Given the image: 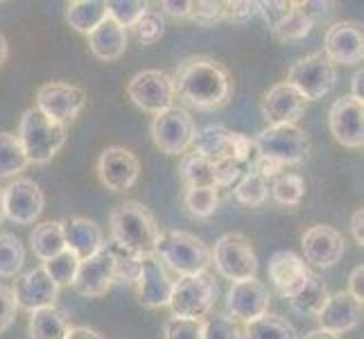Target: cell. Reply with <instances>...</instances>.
Segmentation results:
<instances>
[{"mask_svg": "<svg viewBox=\"0 0 364 339\" xmlns=\"http://www.w3.org/2000/svg\"><path fill=\"white\" fill-rule=\"evenodd\" d=\"M256 152L281 166H299L310 156V138L299 124H272L254 138Z\"/></svg>", "mask_w": 364, "mask_h": 339, "instance_id": "8992f818", "label": "cell"}, {"mask_svg": "<svg viewBox=\"0 0 364 339\" xmlns=\"http://www.w3.org/2000/svg\"><path fill=\"white\" fill-rule=\"evenodd\" d=\"M350 233H353L355 242L362 247L364 244V210L362 208H358L353 212V217H350Z\"/></svg>", "mask_w": 364, "mask_h": 339, "instance_id": "9f6ffc18", "label": "cell"}, {"mask_svg": "<svg viewBox=\"0 0 364 339\" xmlns=\"http://www.w3.org/2000/svg\"><path fill=\"white\" fill-rule=\"evenodd\" d=\"M195 122L191 113L181 107H170L161 111L152 120V138L156 147L168 156L186 154L193 147L195 138Z\"/></svg>", "mask_w": 364, "mask_h": 339, "instance_id": "9c48e42d", "label": "cell"}, {"mask_svg": "<svg viewBox=\"0 0 364 339\" xmlns=\"http://www.w3.org/2000/svg\"><path fill=\"white\" fill-rule=\"evenodd\" d=\"M64 224V237H66V249L73 251L80 260L93 256L95 251L102 249L105 244V233L102 229L89 217H68L61 222Z\"/></svg>", "mask_w": 364, "mask_h": 339, "instance_id": "cb8c5ba5", "label": "cell"}, {"mask_svg": "<svg viewBox=\"0 0 364 339\" xmlns=\"http://www.w3.org/2000/svg\"><path fill=\"white\" fill-rule=\"evenodd\" d=\"M3 206H5V217L16 222V224H34L41 217L46 197L41 185L34 179L21 177L11 181L7 188H3Z\"/></svg>", "mask_w": 364, "mask_h": 339, "instance_id": "4fadbf2b", "label": "cell"}, {"mask_svg": "<svg viewBox=\"0 0 364 339\" xmlns=\"http://www.w3.org/2000/svg\"><path fill=\"white\" fill-rule=\"evenodd\" d=\"M25 168H28V156L16 134L0 131V177H16Z\"/></svg>", "mask_w": 364, "mask_h": 339, "instance_id": "d6a6232c", "label": "cell"}, {"mask_svg": "<svg viewBox=\"0 0 364 339\" xmlns=\"http://www.w3.org/2000/svg\"><path fill=\"white\" fill-rule=\"evenodd\" d=\"M220 294V287L210 274H197V276H179V281H174L172 294H170V310L172 317L181 319H199L210 315V310L215 308V301Z\"/></svg>", "mask_w": 364, "mask_h": 339, "instance_id": "5b68a950", "label": "cell"}, {"mask_svg": "<svg viewBox=\"0 0 364 339\" xmlns=\"http://www.w3.org/2000/svg\"><path fill=\"white\" fill-rule=\"evenodd\" d=\"M116 283V258L111 242L102 244V249L95 251L93 256L80 260L77 274H75L73 287L77 294L86 298H97L111 290V285Z\"/></svg>", "mask_w": 364, "mask_h": 339, "instance_id": "8fae6325", "label": "cell"}, {"mask_svg": "<svg viewBox=\"0 0 364 339\" xmlns=\"http://www.w3.org/2000/svg\"><path fill=\"white\" fill-rule=\"evenodd\" d=\"M161 9L172 18H191L193 3H191V0H181V3H179V0H163Z\"/></svg>", "mask_w": 364, "mask_h": 339, "instance_id": "db71d44e", "label": "cell"}, {"mask_svg": "<svg viewBox=\"0 0 364 339\" xmlns=\"http://www.w3.org/2000/svg\"><path fill=\"white\" fill-rule=\"evenodd\" d=\"M364 267L362 265H358L353 271H350V276H348V294L350 296H353V298H358V301H362V294H364V290H362V287H364Z\"/></svg>", "mask_w": 364, "mask_h": 339, "instance_id": "11a10c76", "label": "cell"}, {"mask_svg": "<svg viewBox=\"0 0 364 339\" xmlns=\"http://www.w3.org/2000/svg\"><path fill=\"white\" fill-rule=\"evenodd\" d=\"M16 138L28 156V163L46 166L66 145V124L50 120L39 109L32 107L23 113Z\"/></svg>", "mask_w": 364, "mask_h": 339, "instance_id": "3957f363", "label": "cell"}, {"mask_svg": "<svg viewBox=\"0 0 364 339\" xmlns=\"http://www.w3.org/2000/svg\"><path fill=\"white\" fill-rule=\"evenodd\" d=\"M111 249H114V258H116V283H136L143 256L124 251L114 242H111Z\"/></svg>", "mask_w": 364, "mask_h": 339, "instance_id": "7bdbcfd3", "label": "cell"}, {"mask_svg": "<svg viewBox=\"0 0 364 339\" xmlns=\"http://www.w3.org/2000/svg\"><path fill=\"white\" fill-rule=\"evenodd\" d=\"M304 339H340V337L333 335V333H326V330L317 328V330H310Z\"/></svg>", "mask_w": 364, "mask_h": 339, "instance_id": "91938a15", "label": "cell"}, {"mask_svg": "<svg viewBox=\"0 0 364 339\" xmlns=\"http://www.w3.org/2000/svg\"><path fill=\"white\" fill-rule=\"evenodd\" d=\"M362 80H364V70H355L353 80H350V89H353V93H350V97H355L362 102Z\"/></svg>", "mask_w": 364, "mask_h": 339, "instance_id": "680465c9", "label": "cell"}, {"mask_svg": "<svg viewBox=\"0 0 364 339\" xmlns=\"http://www.w3.org/2000/svg\"><path fill=\"white\" fill-rule=\"evenodd\" d=\"M267 271L274 290L287 301L304 290V285L310 279V269L306 265V260L296 256L294 251H276L269 258Z\"/></svg>", "mask_w": 364, "mask_h": 339, "instance_id": "ffe728a7", "label": "cell"}, {"mask_svg": "<svg viewBox=\"0 0 364 339\" xmlns=\"http://www.w3.org/2000/svg\"><path fill=\"white\" fill-rule=\"evenodd\" d=\"M30 247L34 251V256L39 260H50L57 254L66 249V237H64V224L57 220L43 222L39 226H34V231L30 233Z\"/></svg>", "mask_w": 364, "mask_h": 339, "instance_id": "4316f807", "label": "cell"}, {"mask_svg": "<svg viewBox=\"0 0 364 339\" xmlns=\"http://www.w3.org/2000/svg\"><path fill=\"white\" fill-rule=\"evenodd\" d=\"M213 170H215V188H229L245 174L242 163H237L231 156L215 161L213 163Z\"/></svg>", "mask_w": 364, "mask_h": 339, "instance_id": "bcb514c9", "label": "cell"}, {"mask_svg": "<svg viewBox=\"0 0 364 339\" xmlns=\"http://www.w3.org/2000/svg\"><path fill=\"white\" fill-rule=\"evenodd\" d=\"M66 339H105L97 330L89 328V325H70Z\"/></svg>", "mask_w": 364, "mask_h": 339, "instance_id": "6f0895ef", "label": "cell"}, {"mask_svg": "<svg viewBox=\"0 0 364 339\" xmlns=\"http://www.w3.org/2000/svg\"><path fill=\"white\" fill-rule=\"evenodd\" d=\"M299 5L312 18V23L328 21L335 11V3H299Z\"/></svg>", "mask_w": 364, "mask_h": 339, "instance_id": "f5cc1de1", "label": "cell"}, {"mask_svg": "<svg viewBox=\"0 0 364 339\" xmlns=\"http://www.w3.org/2000/svg\"><path fill=\"white\" fill-rule=\"evenodd\" d=\"M233 195H235L237 202L245 204V206H262L269 197V185L265 179L258 177L256 172L249 170L242 174L240 181H237Z\"/></svg>", "mask_w": 364, "mask_h": 339, "instance_id": "d590c367", "label": "cell"}, {"mask_svg": "<svg viewBox=\"0 0 364 339\" xmlns=\"http://www.w3.org/2000/svg\"><path fill=\"white\" fill-rule=\"evenodd\" d=\"M16 301H14V294H11V287L0 283V333H5L11 323L16 319Z\"/></svg>", "mask_w": 364, "mask_h": 339, "instance_id": "f907efd6", "label": "cell"}, {"mask_svg": "<svg viewBox=\"0 0 364 339\" xmlns=\"http://www.w3.org/2000/svg\"><path fill=\"white\" fill-rule=\"evenodd\" d=\"M251 172H256L258 177H262V179L267 181V179L281 177V174H283V166H281V163L272 161V158L260 156V154L256 152V156L251 158Z\"/></svg>", "mask_w": 364, "mask_h": 339, "instance_id": "816d5d0a", "label": "cell"}, {"mask_svg": "<svg viewBox=\"0 0 364 339\" xmlns=\"http://www.w3.org/2000/svg\"><path fill=\"white\" fill-rule=\"evenodd\" d=\"M163 34H166V21H163V14L161 11H154V9H147L141 16V21L136 23L138 41H141L143 45H152L161 39Z\"/></svg>", "mask_w": 364, "mask_h": 339, "instance_id": "b9f144b4", "label": "cell"}, {"mask_svg": "<svg viewBox=\"0 0 364 339\" xmlns=\"http://www.w3.org/2000/svg\"><path fill=\"white\" fill-rule=\"evenodd\" d=\"M260 111L265 120L272 124H296V120L306 111V97L287 82L274 84L272 89L262 95Z\"/></svg>", "mask_w": 364, "mask_h": 339, "instance_id": "7402d4cb", "label": "cell"}, {"mask_svg": "<svg viewBox=\"0 0 364 339\" xmlns=\"http://www.w3.org/2000/svg\"><path fill=\"white\" fill-rule=\"evenodd\" d=\"M242 339H296V328L283 317L262 315L256 321L245 323Z\"/></svg>", "mask_w": 364, "mask_h": 339, "instance_id": "f546056e", "label": "cell"}, {"mask_svg": "<svg viewBox=\"0 0 364 339\" xmlns=\"http://www.w3.org/2000/svg\"><path fill=\"white\" fill-rule=\"evenodd\" d=\"M202 339H242V328L229 315H208Z\"/></svg>", "mask_w": 364, "mask_h": 339, "instance_id": "60d3db41", "label": "cell"}, {"mask_svg": "<svg viewBox=\"0 0 364 339\" xmlns=\"http://www.w3.org/2000/svg\"><path fill=\"white\" fill-rule=\"evenodd\" d=\"M328 287L326 283L319 279V276L310 274L308 283L304 285V290H301L296 296L290 298V306L292 310H296L299 315H319L321 308L326 306V301H328Z\"/></svg>", "mask_w": 364, "mask_h": 339, "instance_id": "4dcf8cb0", "label": "cell"}, {"mask_svg": "<svg viewBox=\"0 0 364 339\" xmlns=\"http://www.w3.org/2000/svg\"><path fill=\"white\" fill-rule=\"evenodd\" d=\"M229 134L231 131L227 127H222V124H208V127L195 131V138H193L195 154L204 156L210 163L231 156Z\"/></svg>", "mask_w": 364, "mask_h": 339, "instance_id": "83f0119b", "label": "cell"}, {"mask_svg": "<svg viewBox=\"0 0 364 339\" xmlns=\"http://www.w3.org/2000/svg\"><path fill=\"white\" fill-rule=\"evenodd\" d=\"M7 55H9V43H7L5 36L0 34V66H3L5 61H7Z\"/></svg>", "mask_w": 364, "mask_h": 339, "instance_id": "94428289", "label": "cell"}, {"mask_svg": "<svg viewBox=\"0 0 364 339\" xmlns=\"http://www.w3.org/2000/svg\"><path fill=\"white\" fill-rule=\"evenodd\" d=\"M319 328L333 335H342L353 330L362 321V301L353 298L348 292H337L331 294L326 306L317 315Z\"/></svg>", "mask_w": 364, "mask_h": 339, "instance_id": "603a6c76", "label": "cell"}, {"mask_svg": "<svg viewBox=\"0 0 364 339\" xmlns=\"http://www.w3.org/2000/svg\"><path fill=\"white\" fill-rule=\"evenodd\" d=\"M191 18L204 28H210L224 18V3H215V0H199V3H193V11Z\"/></svg>", "mask_w": 364, "mask_h": 339, "instance_id": "f6af8a7d", "label": "cell"}, {"mask_svg": "<svg viewBox=\"0 0 364 339\" xmlns=\"http://www.w3.org/2000/svg\"><path fill=\"white\" fill-rule=\"evenodd\" d=\"M256 16V3H247V0H233V3H224V18L235 25H245Z\"/></svg>", "mask_w": 364, "mask_h": 339, "instance_id": "681fc988", "label": "cell"}, {"mask_svg": "<svg viewBox=\"0 0 364 339\" xmlns=\"http://www.w3.org/2000/svg\"><path fill=\"white\" fill-rule=\"evenodd\" d=\"M229 145H231V158H235L237 163H251V158L256 156V145L254 138H249L245 134L231 131L229 134Z\"/></svg>", "mask_w": 364, "mask_h": 339, "instance_id": "c3c4849f", "label": "cell"}, {"mask_svg": "<svg viewBox=\"0 0 364 339\" xmlns=\"http://www.w3.org/2000/svg\"><path fill=\"white\" fill-rule=\"evenodd\" d=\"M227 310L229 317L235 321H256L269 310V290L258 279L231 283L229 296H227Z\"/></svg>", "mask_w": 364, "mask_h": 339, "instance_id": "ac0fdd59", "label": "cell"}, {"mask_svg": "<svg viewBox=\"0 0 364 339\" xmlns=\"http://www.w3.org/2000/svg\"><path fill=\"white\" fill-rule=\"evenodd\" d=\"M204 321L199 319H181L170 317L163 325V339H202Z\"/></svg>", "mask_w": 364, "mask_h": 339, "instance_id": "ee69618b", "label": "cell"}, {"mask_svg": "<svg viewBox=\"0 0 364 339\" xmlns=\"http://www.w3.org/2000/svg\"><path fill=\"white\" fill-rule=\"evenodd\" d=\"M86 107V93L68 82H48L36 91V109L59 124L73 122Z\"/></svg>", "mask_w": 364, "mask_h": 339, "instance_id": "7c38bea8", "label": "cell"}, {"mask_svg": "<svg viewBox=\"0 0 364 339\" xmlns=\"http://www.w3.org/2000/svg\"><path fill=\"white\" fill-rule=\"evenodd\" d=\"M304 195H306V181L301 179L299 174L283 172L281 177L274 179L272 197L281 206H299L301 202H304Z\"/></svg>", "mask_w": 364, "mask_h": 339, "instance_id": "f35d334b", "label": "cell"}, {"mask_svg": "<svg viewBox=\"0 0 364 339\" xmlns=\"http://www.w3.org/2000/svg\"><path fill=\"white\" fill-rule=\"evenodd\" d=\"M141 163L124 147H107L97 158V177L111 193H127L136 185Z\"/></svg>", "mask_w": 364, "mask_h": 339, "instance_id": "9a60e30c", "label": "cell"}, {"mask_svg": "<svg viewBox=\"0 0 364 339\" xmlns=\"http://www.w3.org/2000/svg\"><path fill=\"white\" fill-rule=\"evenodd\" d=\"M5 220V206H3V188H0V222Z\"/></svg>", "mask_w": 364, "mask_h": 339, "instance_id": "6125c7cd", "label": "cell"}, {"mask_svg": "<svg viewBox=\"0 0 364 339\" xmlns=\"http://www.w3.org/2000/svg\"><path fill=\"white\" fill-rule=\"evenodd\" d=\"M174 97L199 111H215L231 102L233 82L229 70L210 57H188L174 72Z\"/></svg>", "mask_w": 364, "mask_h": 339, "instance_id": "6da1fadb", "label": "cell"}, {"mask_svg": "<svg viewBox=\"0 0 364 339\" xmlns=\"http://www.w3.org/2000/svg\"><path fill=\"white\" fill-rule=\"evenodd\" d=\"M179 174L188 188H215V170L213 163L199 154H186L181 158Z\"/></svg>", "mask_w": 364, "mask_h": 339, "instance_id": "1f68e13d", "label": "cell"}, {"mask_svg": "<svg viewBox=\"0 0 364 339\" xmlns=\"http://www.w3.org/2000/svg\"><path fill=\"white\" fill-rule=\"evenodd\" d=\"M149 9L145 0H109L107 3V18L118 23L122 30L136 28V23Z\"/></svg>", "mask_w": 364, "mask_h": 339, "instance_id": "74e56055", "label": "cell"}, {"mask_svg": "<svg viewBox=\"0 0 364 339\" xmlns=\"http://www.w3.org/2000/svg\"><path fill=\"white\" fill-rule=\"evenodd\" d=\"M46 274L53 279L59 287H64V285H73L75 281V274H77V267H80V258L73 254V251L64 249L61 254H57L55 258H50L46 260L43 265Z\"/></svg>", "mask_w": 364, "mask_h": 339, "instance_id": "ab89813d", "label": "cell"}, {"mask_svg": "<svg viewBox=\"0 0 364 339\" xmlns=\"http://www.w3.org/2000/svg\"><path fill=\"white\" fill-rule=\"evenodd\" d=\"M86 36H89L91 53L102 61H116L124 55V50H127V30H122L120 25L111 18H105Z\"/></svg>", "mask_w": 364, "mask_h": 339, "instance_id": "d4e9b609", "label": "cell"}, {"mask_svg": "<svg viewBox=\"0 0 364 339\" xmlns=\"http://www.w3.org/2000/svg\"><path fill=\"white\" fill-rule=\"evenodd\" d=\"M328 127L335 141L344 147H362L364 145V104L360 99L344 95L335 99L328 111Z\"/></svg>", "mask_w": 364, "mask_h": 339, "instance_id": "e0dca14e", "label": "cell"}, {"mask_svg": "<svg viewBox=\"0 0 364 339\" xmlns=\"http://www.w3.org/2000/svg\"><path fill=\"white\" fill-rule=\"evenodd\" d=\"M107 18V3L102 0H75L66 9V21L73 30L91 34Z\"/></svg>", "mask_w": 364, "mask_h": 339, "instance_id": "f1b7e54d", "label": "cell"}, {"mask_svg": "<svg viewBox=\"0 0 364 339\" xmlns=\"http://www.w3.org/2000/svg\"><path fill=\"white\" fill-rule=\"evenodd\" d=\"M337 70L323 53H312L304 59L294 61L287 70V84L296 89L301 95L308 99H321L335 89Z\"/></svg>", "mask_w": 364, "mask_h": 339, "instance_id": "ba28073f", "label": "cell"}, {"mask_svg": "<svg viewBox=\"0 0 364 339\" xmlns=\"http://www.w3.org/2000/svg\"><path fill=\"white\" fill-rule=\"evenodd\" d=\"M109 229L111 242L138 256L154 254V247L161 237L156 217L141 202H124L116 206L109 215Z\"/></svg>", "mask_w": 364, "mask_h": 339, "instance_id": "7a4b0ae2", "label": "cell"}, {"mask_svg": "<svg viewBox=\"0 0 364 339\" xmlns=\"http://www.w3.org/2000/svg\"><path fill=\"white\" fill-rule=\"evenodd\" d=\"M59 290L61 287L50 279L43 267H34L30 271H25L16 281V285L11 287V294H14L18 308L34 312V310L55 306Z\"/></svg>", "mask_w": 364, "mask_h": 339, "instance_id": "d6986e66", "label": "cell"}, {"mask_svg": "<svg viewBox=\"0 0 364 339\" xmlns=\"http://www.w3.org/2000/svg\"><path fill=\"white\" fill-rule=\"evenodd\" d=\"M127 95L138 109L154 113V116L170 109L174 99H177L174 97V82L163 70L136 72L127 84Z\"/></svg>", "mask_w": 364, "mask_h": 339, "instance_id": "30bf717a", "label": "cell"}, {"mask_svg": "<svg viewBox=\"0 0 364 339\" xmlns=\"http://www.w3.org/2000/svg\"><path fill=\"white\" fill-rule=\"evenodd\" d=\"M218 188H186L183 206L193 217H210L218 210Z\"/></svg>", "mask_w": 364, "mask_h": 339, "instance_id": "8d00e7d4", "label": "cell"}, {"mask_svg": "<svg viewBox=\"0 0 364 339\" xmlns=\"http://www.w3.org/2000/svg\"><path fill=\"white\" fill-rule=\"evenodd\" d=\"M154 256L179 276L204 274L210 265V249L204 244V240L188 231L161 233L154 247Z\"/></svg>", "mask_w": 364, "mask_h": 339, "instance_id": "277c9868", "label": "cell"}, {"mask_svg": "<svg viewBox=\"0 0 364 339\" xmlns=\"http://www.w3.org/2000/svg\"><path fill=\"white\" fill-rule=\"evenodd\" d=\"M292 5L294 3H285V0H265V3H256V14L265 18V23L272 30L274 25H279L287 14H290Z\"/></svg>", "mask_w": 364, "mask_h": 339, "instance_id": "7dc6e473", "label": "cell"}, {"mask_svg": "<svg viewBox=\"0 0 364 339\" xmlns=\"http://www.w3.org/2000/svg\"><path fill=\"white\" fill-rule=\"evenodd\" d=\"M174 281L170 279V274L166 265L154 256H143L141 260V271L136 279V296L138 303L143 308H166L170 303Z\"/></svg>", "mask_w": 364, "mask_h": 339, "instance_id": "2e32d148", "label": "cell"}, {"mask_svg": "<svg viewBox=\"0 0 364 339\" xmlns=\"http://www.w3.org/2000/svg\"><path fill=\"white\" fill-rule=\"evenodd\" d=\"M312 28H315L312 18L306 14L304 9H301L299 3H294L290 14H287L279 25H274V28H272V34L276 36V39H281V41H296V39H304V36H308Z\"/></svg>", "mask_w": 364, "mask_h": 339, "instance_id": "836d02e7", "label": "cell"}, {"mask_svg": "<svg viewBox=\"0 0 364 339\" xmlns=\"http://www.w3.org/2000/svg\"><path fill=\"white\" fill-rule=\"evenodd\" d=\"M25 262V247L14 233H0V276L11 279Z\"/></svg>", "mask_w": 364, "mask_h": 339, "instance_id": "e575fe53", "label": "cell"}, {"mask_svg": "<svg viewBox=\"0 0 364 339\" xmlns=\"http://www.w3.org/2000/svg\"><path fill=\"white\" fill-rule=\"evenodd\" d=\"M210 262H215L218 271L231 283H242L256 279L258 258L249 237L242 233H224L210 251Z\"/></svg>", "mask_w": 364, "mask_h": 339, "instance_id": "52a82bcc", "label": "cell"}, {"mask_svg": "<svg viewBox=\"0 0 364 339\" xmlns=\"http://www.w3.org/2000/svg\"><path fill=\"white\" fill-rule=\"evenodd\" d=\"M301 247H304L306 262L315 265L319 269L333 267L344 254V237L333 226L315 224L301 237Z\"/></svg>", "mask_w": 364, "mask_h": 339, "instance_id": "44dd1931", "label": "cell"}, {"mask_svg": "<svg viewBox=\"0 0 364 339\" xmlns=\"http://www.w3.org/2000/svg\"><path fill=\"white\" fill-rule=\"evenodd\" d=\"M30 315V339H66L70 330V317L66 315V310L50 306L34 310Z\"/></svg>", "mask_w": 364, "mask_h": 339, "instance_id": "484cf974", "label": "cell"}, {"mask_svg": "<svg viewBox=\"0 0 364 339\" xmlns=\"http://www.w3.org/2000/svg\"><path fill=\"white\" fill-rule=\"evenodd\" d=\"M323 57L331 64L355 66L364 59V34L362 25L353 21L333 23L323 36Z\"/></svg>", "mask_w": 364, "mask_h": 339, "instance_id": "5bb4252c", "label": "cell"}]
</instances>
